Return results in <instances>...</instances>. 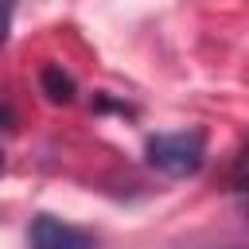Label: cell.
Here are the masks:
<instances>
[{
    "label": "cell",
    "mask_w": 249,
    "mask_h": 249,
    "mask_svg": "<svg viewBox=\"0 0 249 249\" xmlns=\"http://www.w3.org/2000/svg\"><path fill=\"white\" fill-rule=\"evenodd\" d=\"M148 163L163 175H195L206 160V132L202 128H179V132H156L144 148Z\"/></svg>",
    "instance_id": "obj_1"
},
{
    "label": "cell",
    "mask_w": 249,
    "mask_h": 249,
    "mask_svg": "<svg viewBox=\"0 0 249 249\" xmlns=\"http://www.w3.org/2000/svg\"><path fill=\"white\" fill-rule=\"evenodd\" d=\"M27 245L31 249H97V237L54 214H39L27 230Z\"/></svg>",
    "instance_id": "obj_2"
},
{
    "label": "cell",
    "mask_w": 249,
    "mask_h": 249,
    "mask_svg": "<svg viewBox=\"0 0 249 249\" xmlns=\"http://www.w3.org/2000/svg\"><path fill=\"white\" fill-rule=\"evenodd\" d=\"M43 89H47L51 101H70V97H74V82H70V74H62L58 66H47V70H43Z\"/></svg>",
    "instance_id": "obj_3"
},
{
    "label": "cell",
    "mask_w": 249,
    "mask_h": 249,
    "mask_svg": "<svg viewBox=\"0 0 249 249\" xmlns=\"http://www.w3.org/2000/svg\"><path fill=\"white\" fill-rule=\"evenodd\" d=\"M230 179H233V187H237V191H249V144L241 148V156H237V163H233Z\"/></svg>",
    "instance_id": "obj_4"
},
{
    "label": "cell",
    "mask_w": 249,
    "mask_h": 249,
    "mask_svg": "<svg viewBox=\"0 0 249 249\" xmlns=\"http://www.w3.org/2000/svg\"><path fill=\"white\" fill-rule=\"evenodd\" d=\"M8 23H12V8H8V4H0V43L8 39Z\"/></svg>",
    "instance_id": "obj_5"
},
{
    "label": "cell",
    "mask_w": 249,
    "mask_h": 249,
    "mask_svg": "<svg viewBox=\"0 0 249 249\" xmlns=\"http://www.w3.org/2000/svg\"><path fill=\"white\" fill-rule=\"evenodd\" d=\"M8 121H12V113H8V109H0V128H4Z\"/></svg>",
    "instance_id": "obj_6"
},
{
    "label": "cell",
    "mask_w": 249,
    "mask_h": 249,
    "mask_svg": "<svg viewBox=\"0 0 249 249\" xmlns=\"http://www.w3.org/2000/svg\"><path fill=\"white\" fill-rule=\"evenodd\" d=\"M245 218H249V202H245Z\"/></svg>",
    "instance_id": "obj_7"
},
{
    "label": "cell",
    "mask_w": 249,
    "mask_h": 249,
    "mask_svg": "<svg viewBox=\"0 0 249 249\" xmlns=\"http://www.w3.org/2000/svg\"><path fill=\"white\" fill-rule=\"evenodd\" d=\"M0 163H4V156H0Z\"/></svg>",
    "instance_id": "obj_8"
}]
</instances>
